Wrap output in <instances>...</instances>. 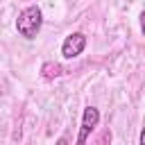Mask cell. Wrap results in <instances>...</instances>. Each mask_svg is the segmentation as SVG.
<instances>
[{"label": "cell", "instance_id": "6da1fadb", "mask_svg": "<svg viewBox=\"0 0 145 145\" xmlns=\"http://www.w3.org/2000/svg\"><path fill=\"white\" fill-rule=\"evenodd\" d=\"M41 25H43V14H41V9H39L36 5L25 7V9L18 14V18H16V32H18L23 39H34V36L39 34Z\"/></svg>", "mask_w": 145, "mask_h": 145}, {"label": "cell", "instance_id": "7a4b0ae2", "mask_svg": "<svg viewBox=\"0 0 145 145\" xmlns=\"http://www.w3.org/2000/svg\"><path fill=\"white\" fill-rule=\"evenodd\" d=\"M100 122V111L95 106H86L84 109V116H82V127H79V136H77V145H86L88 136L95 131Z\"/></svg>", "mask_w": 145, "mask_h": 145}, {"label": "cell", "instance_id": "3957f363", "mask_svg": "<svg viewBox=\"0 0 145 145\" xmlns=\"http://www.w3.org/2000/svg\"><path fill=\"white\" fill-rule=\"evenodd\" d=\"M84 48H86V36L82 32H72L61 43V57L63 59H75L84 52Z\"/></svg>", "mask_w": 145, "mask_h": 145}, {"label": "cell", "instance_id": "277c9868", "mask_svg": "<svg viewBox=\"0 0 145 145\" xmlns=\"http://www.w3.org/2000/svg\"><path fill=\"white\" fill-rule=\"evenodd\" d=\"M41 75H43V79H54V77H59V75H61V66H59V63L48 61V63H43V66H41Z\"/></svg>", "mask_w": 145, "mask_h": 145}, {"label": "cell", "instance_id": "5b68a950", "mask_svg": "<svg viewBox=\"0 0 145 145\" xmlns=\"http://www.w3.org/2000/svg\"><path fill=\"white\" fill-rule=\"evenodd\" d=\"M109 143H111V131H109V129H104V131H102V136H100V140H97L95 145H109Z\"/></svg>", "mask_w": 145, "mask_h": 145}, {"label": "cell", "instance_id": "8992f818", "mask_svg": "<svg viewBox=\"0 0 145 145\" xmlns=\"http://www.w3.org/2000/svg\"><path fill=\"white\" fill-rule=\"evenodd\" d=\"M54 145H68V140L61 136V138H57V143H54Z\"/></svg>", "mask_w": 145, "mask_h": 145}]
</instances>
